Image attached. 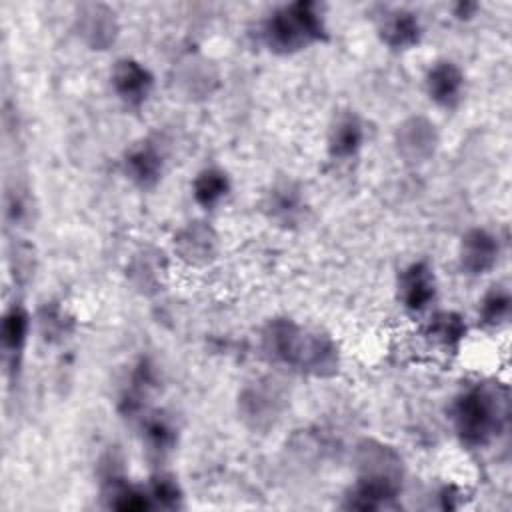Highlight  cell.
<instances>
[{
  "label": "cell",
  "instance_id": "6da1fadb",
  "mask_svg": "<svg viewBox=\"0 0 512 512\" xmlns=\"http://www.w3.org/2000/svg\"><path fill=\"white\" fill-rule=\"evenodd\" d=\"M356 480L344 496V508L388 510L404 488V460L400 452L376 438H364L354 448Z\"/></svg>",
  "mask_w": 512,
  "mask_h": 512
},
{
  "label": "cell",
  "instance_id": "7a4b0ae2",
  "mask_svg": "<svg viewBox=\"0 0 512 512\" xmlns=\"http://www.w3.org/2000/svg\"><path fill=\"white\" fill-rule=\"evenodd\" d=\"M510 418L508 390L498 382H476L464 388L450 406L452 428L462 446L480 450L498 440Z\"/></svg>",
  "mask_w": 512,
  "mask_h": 512
},
{
  "label": "cell",
  "instance_id": "3957f363",
  "mask_svg": "<svg viewBox=\"0 0 512 512\" xmlns=\"http://www.w3.org/2000/svg\"><path fill=\"white\" fill-rule=\"evenodd\" d=\"M264 46L280 56L302 52L328 38L322 8L310 0H298L276 8L260 28Z\"/></svg>",
  "mask_w": 512,
  "mask_h": 512
},
{
  "label": "cell",
  "instance_id": "277c9868",
  "mask_svg": "<svg viewBox=\"0 0 512 512\" xmlns=\"http://www.w3.org/2000/svg\"><path fill=\"white\" fill-rule=\"evenodd\" d=\"M290 396L280 380L260 376L242 386L236 400L238 418L252 432H270L288 408Z\"/></svg>",
  "mask_w": 512,
  "mask_h": 512
},
{
  "label": "cell",
  "instance_id": "5b68a950",
  "mask_svg": "<svg viewBox=\"0 0 512 512\" xmlns=\"http://www.w3.org/2000/svg\"><path fill=\"white\" fill-rule=\"evenodd\" d=\"M440 144L436 124L422 114H412L394 128V148L402 162L410 166L424 164L434 158Z\"/></svg>",
  "mask_w": 512,
  "mask_h": 512
},
{
  "label": "cell",
  "instance_id": "8992f818",
  "mask_svg": "<svg viewBox=\"0 0 512 512\" xmlns=\"http://www.w3.org/2000/svg\"><path fill=\"white\" fill-rule=\"evenodd\" d=\"M306 328L286 316L270 318L260 330V350L264 358L278 366L296 370L298 356L304 344Z\"/></svg>",
  "mask_w": 512,
  "mask_h": 512
},
{
  "label": "cell",
  "instance_id": "52a82bcc",
  "mask_svg": "<svg viewBox=\"0 0 512 512\" xmlns=\"http://www.w3.org/2000/svg\"><path fill=\"white\" fill-rule=\"evenodd\" d=\"M438 294L434 266L428 260H414L404 266L396 280V296L404 310L420 314L430 308Z\"/></svg>",
  "mask_w": 512,
  "mask_h": 512
},
{
  "label": "cell",
  "instance_id": "ba28073f",
  "mask_svg": "<svg viewBox=\"0 0 512 512\" xmlns=\"http://www.w3.org/2000/svg\"><path fill=\"white\" fill-rule=\"evenodd\" d=\"M74 30L90 50H108L120 34V24L108 4L86 2L76 8Z\"/></svg>",
  "mask_w": 512,
  "mask_h": 512
},
{
  "label": "cell",
  "instance_id": "9c48e42d",
  "mask_svg": "<svg viewBox=\"0 0 512 512\" xmlns=\"http://www.w3.org/2000/svg\"><path fill=\"white\" fill-rule=\"evenodd\" d=\"M174 254L188 266H208L218 258L220 238L206 220H190L172 238Z\"/></svg>",
  "mask_w": 512,
  "mask_h": 512
},
{
  "label": "cell",
  "instance_id": "30bf717a",
  "mask_svg": "<svg viewBox=\"0 0 512 512\" xmlns=\"http://www.w3.org/2000/svg\"><path fill=\"white\" fill-rule=\"evenodd\" d=\"M110 86L122 104L140 108L148 102L154 90V74L144 62L124 56L112 64Z\"/></svg>",
  "mask_w": 512,
  "mask_h": 512
},
{
  "label": "cell",
  "instance_id": "8fae6325",
  "mask_svg": "<svg viewBox=\"0 0 512 512\" xmlns=\"http://www.w3.org/2000/svg\"><path fill=\"white\" fill-rule=\"evenodd\" d=\"M262 212L276 226H298L306 214V196L302 186L292 178L274 180L264 194Z\"/></svg>",
  "mask_w": 512,
  "mask_h": 512
},
{
  "label": "cell",
  "instance_id": "7c38bea8",
  "mask_svg": "<svg viewBox=\"0 0 512 512\" xmlns=\"http://www.w3.org/2000/svg\"><path fill=\"white\" fill-rule=\"evenodd\" d=\"M124 176L138 188H154L164 174V152L152 138H142L126 148L122 156Z\"/></svg>",
  "mask_w": 512,
  "mask_h": 512
},
{
  "label": "cell",
  "instance_id": "4fadbf2b",
  "mask_svg": "<svg viewBox=\"0 0 512 512\" xmlns=\"http://www.w3.org/2000/svg\"><path fill=\"white\" fill-rule=\"evenodd\" d=\"M500 258L498 236L486 228H470L458 244V264L468 276H484L492 272Z\"/></svg>",
  "mask_w": 512,
  "mask_h": 512
},
{
  "label": "cell",
  "instance_id": "5bb4252c",
  "mask_svg": "<svg viewBox=\"0 0 512 512\" xmlns=\"http://www.w3.org/2000/svg\"><path fill=\"white\" fill-rule=\"evenodd\" d=\"M340 348L336 340L320 330H308L298 356L296 370L314 378H332L340 370Z\"/></svg>",
  "mask_w": 512,
  "mask_h": 512
},
{
  "label": "cell",
  "instance_id": "9a60e30c",
  "mask_svg": "<svg viewBox=\"0 0 512 512\" xmlns=\"http://www.w3.org/2000/svg\"><path fill=\"white\" fill-rule=\"evenodd\" d=\"M424 88L428 98L444 110H454L460 106L464 94H466V76L464 70L444 58V60H436L424 76Z\"/></svg>",
  "mask_w": 512,
  "mask_h": 512
},
{
  "label": "cell",
  "instance_id": "2e32d148",
  "mask_svg": "<svg viewBox=\"0 0 512 512\" xmlns=\"http://www.w3.org/2000/svg\"><path fill=\"white\" fill-rule=\"evenodd\" d=\"M376 32L386 48L394 52H404L420 42L422 22L414 10L390 8L384 10V14L378 18Z\"/></svg>",
  "mask_w": 512,
  "mask_h": 512
},
{
  "label": "cell",
  "instance_id": "e0dca14e",
  "mask_svg": "<svg viewBox=\"0 0 512 512\" xmlns=\"http://www.w3.org/2000/svg\"><path fill=\"white\" fill-rule=\"evenodd\" d=\"M366 130L360 116L352 110L338 112L328 128L326 148L334 160L354 158L364 146Z\"/></svg>",
  "mask_w": 512,
  "mask_h": 512
},
{
  "label": "cell",
  "instance_id": "ac0fdd59",
  "mask_svg": "<svg viewBox=\"0 0 512 512\" xmlns=\"http://www.w3.org/2000/svg\"><path fill=\"white\" fill-rule=\"evenodd\" d=\"M168 262L164 254L158 248H142L138 250L128 266H126V276L128 282L140 292V294H156L166 278Z\"/></svg>",
  "mask_w": 512,
  "mask_h": 512
},
{
  "label": "cell",
  "instance_id": "d6986e66",
  "mask_svg": "<svg viewBox=\"0 0 512 512\" xmlns=\"http://www.w3.org/2000/svg\"><path fill=\"white\" fill-rule=\"evenodd\" d=\"M424 338L444 352H458L460 344L468 334V326L462 314L456 310H436L428 316L424 328Z\"/></svg>",
  "mask_w": 512,
  "mask_h": 512
},
{
  "label": "cell",
  "instance_id": "ffe728a7",
  "mask_svg": "<svg viewBox=\"0 0 512 512\" xmlns=\"http://www.w3.org/2000/svg\"><path fill=\"white\" fill-rule=\"evenodd\" d=\"M30 328H32L30 312L20 302H14L4 310L0 340H2L4 356L10 362V366H18V360L30 336Z\"/></svg>",
  "mask_w": 512,
  "mask_h": 512
},
{
  "label": "cell",
  "instance_id": "44dd1931",
  "mask_svg": "<svg viewBox=\"0 0 512 512\" xmlns=\"http://www.w3.org/2000/svg\"><path fill=\"white\" fill-rule=\"evenodd\" d=\"M102 498L108 508L114 510H154L146 486L128 482L124 476L112 474L102 484Z\"/></svg>",
  "mask_w": 512,
  "mask_h": 512
},
{
  "label": "cell",
  "instance_id": "7402d4cb",
  "mask_svg": "<svg viewBox=\"0 0 512 512\" xmlns=\"http://www.w3.org/2000/svg\"><path fill=\"white\" fill-rule=\"evenodd\" d=\"M190 188L194 202L204 210H212L228 198L232 184L226 170L218 166H206L200 172H196Z\"/></svg>",
  "mask_w": 512,
  "mask_h": 512
},
{
  "label": "cell",
  "instance_id": "603a6c76",
  "mask_svg": "<svg viewBox=\"0 0 512 512\" xmlns=\"http://www.w3.org/2000/svg\"><path fill=\"white\" fill-rule=\"evenodd\" d=\"M178 86L190 98H206L218 86V72L206 58H188L178 70Z\"/></svg>",
  "mask_w": 512,
  "mask_h": 512
},
{
  "label": "cell",
  "instance_id": "cb8c5ba5",
  "mask_svg": "<svg viewBox=\"0 0 512 512\" xmlns=\"http://www.w3.org/2000/svg\"><path fill=\"white\" fill-rule=\"evenodd\" d=\"M140 424H142V442L146 444V448L152 454L164 456L174 450V446L178 442V430L166 414L144 412Z\"/></svg>",
  "mask_w": 512,
  "mask_h": 512
},
{
  "label": "cell",
  "instance_id": "d4e9b609",
  "mask_svg": "<svg viewBox=\"0 0 512 512\" xmlns=\"http://www.w3.org/2000/svg\"><path fill=\"white\" fill-rule=\"evenodd\" d=\"M512 310V294L510 288L502 282L492 284L478 304V320L486 328H500L508 322Z\"/></svg>",
  "mask_w": 512,
  "mask_h": 512
},
{
  "label": "cell",
  "instance_id": "484cf974",
  "mask_svg": "<svg viewBox=\"0 0 512 512\" xmlns=\"http://www.w3.org/2000/svg\"><path fill=\"white\" fill-rule=\"evenodd\" d=\"M146 490L150 494L152 508H160V510L184 508V492H182L178 480L170 474L160 472V474L152 476Z\"/></svg>",
  "mask_w": 512,
  "mask_h": 512
},
{
  "label": "cell",
  "instance_id": "4316f807",
  "mask_svg": "<svg viewBox=\"0 0 512 512\" xmlns=\"http://www.w3.org/2000/svg\"><path fill=\"white\" fill-rule=\"evenodd\" d=\"M40 328H42V336L48 340H56V338H64V334H68L72 320L66 316V312L56 306L54 302H46V306L40 312Z\"/></svg>",
  "mask_w": 512,
  "mask_h": 512
},
{
  "label": "cell",
  "instance_id": "83f0119b",
  "mask_svg": "<svg viewBox=\"0 0 512 512\" xmlns=\"http://www.w3.org/2000/svg\"><path fill=\"white\" fill-rule=\"evenodd\" d=\"M478 10V4L476 2H458L454 6V16L460 18V20H468L474 16V12Z\"/></svg>",
  "mask_w": 512,
  "mask_h": 512
}]
</instances>
